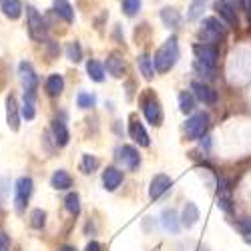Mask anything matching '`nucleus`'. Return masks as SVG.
I'll return each instance as SVG.
<instances>
[{"instance_id":"obj_1","label":"nucleus","mask_w":251,"mask_h":251,"mask_svg":"<svg viewBox=\"0 0 251 251\" xmlns=\"http://www.w3.org/2000/svg\"><path fill=\"white\" fill-rule=\"evenodd\" d=\"M179 60V43L177 36H171L169 40H165V45L157 49L153 56V67L157 73H169Z\"/></svg>"},{"instance_id":"obj_2","label":"nucleus","mask_w":251,"mask_h":251,"mask_svg":"<svg viewBox=\"0 0 251 251\" xmlns=\"http://www.w3.org/2000/svg\"><path fill=\"white\" fill-rule=\"evenodd\" d=\"M227 34V28L221 20H217L215 16L211 18H205L201 23V28H199V38L201 43H207V45H217L225 38Z\"/></svg>"},{"instance_id":"obj_3","label":"nucleus","mask_w":251,"mask_h":251,"mask_svg":"<svg viewBox=\"0 0 251 251\" xmlns=\"http://www.w3.org/2000/svg\"><path fill=\"white\" fill-rule=\"evenodd\" d=\"M209 129V115L207 113H193L185 123V137L189 141H197L201 139Z\"/></svg>"},{"instance_id":"obj_4","label":"nucleus","mask_w":251,"mask_h":251,"mask_svg":"<svg viewBox=\"0 0 251 251\" xmlns=\"http://www.w3.org/2000/svg\"><path fill=\"white\" fill-rule=\"evenodd\" d=\"M26 26H28L30 38L36 40V43L47 38V23L34 6H26Z\"/></svg>"},{"instance_id":"obj_5","label":"nucleus","mask_w":251,"mask_h":251,"mask_svg":"<svg viewBox=\"0 0 251 251\" xmlns=\"http://www.w3.org/2000/svg\"><path fill=\"white\" fill-rule=\"evenodd\" d=\"M30 195H32V179L30 177H20L14 185V209H16V213H25Z\"/></svg>"},{"instance_id":"obj_6","label":"nucleus","mask_w":251,"mask_h":251,"mask_svg":"<svg viewBox=\"0 0 251 251\" xmlns=\"http://www.w3.org/2000/svg\"><path fill=\"white\" fill-rule=\"evenodd\" d=\"M193 52H195V58L201 65L213 69L217 65V58H219V47L217 45H207V43H199L193 47Z\"/></svg>"},{"instance_id":"obj_7","label":"nucleus","mask_w":251,"mask_h":251,"mask_svg":"<svg viewBox=\"0 0 251 251\" xmlns=\"http://www.w3.org/2000/svg\"><path fill=\"white\" fill-rule=\"evenodd\" d=\"M173 189V179L169 175H165V173H159L151 179V187H149V197L151 199H163L171 193Z\"/></svg>"},{"instance_id":"obj_8","label":"nucleus","mask_w":251,"mask_h":251,"mask_svg":"<svg viewBox=\"0 0 251 251\" xmlns=\"http://www.w3.org/2000/svg\"><path fill=\"white\" fill-rule=\"evenodd\" d=\"M18 76H20V82H23V89L25 93H32L36 95V89H38V76L32 69L30 62H20L18 65Z\"/></svg>"},{"instance_id":"obj_9","label":"nucleus","mask_w":251,"mask_h":251,"mask_svg":"<svg viewBox=\"0 0 251 251\" xmlns=\"http://www.w3.org/2000/svg\"><path fill=\"white\" fill-rule=\"evenodd\" d=\"M143 115L153 127H159V125L163 123V109H161V104L155 97L143 99Z\"/></svg>"},{"instance_id":"obj_10","label":"nucleus","mask_w":251,"mask_h":251,"mask_svg":"<svg viewBox=\"0 0 251 251\" xmlns=\"http://www.w3.org/2000/svg\"><path fill=\"white\" fill-rule=\"evenodd\" d=\"M117 153H119L117 157L123 163V167H127L129 171H137L141 167V155L135 147H131V145H123V147H119Z\"/></svg>"},{"instance_id":"obj_11","label":"nucleus","mask_w":251,"mask_h":251,"mask_svg":"<svg viewBox=\"0 0 251 251\" xmlns=\"http://www.w3.org/2000/svg\"><path fill=\"white\" fill-rule=\"evenodd\" d=\"M191 91H193V97L197 100H201L203 104H215L217 102V93L209 85L201 82V80H193L191 82Z\"/></svg>"},{"instance_id":"obj_12","label":"nucleus","mask_w":251,"mask_h":251,"mask_svg":"<svg viewBox=\"0 0 251 251\" xmlns=\"http://www.w3.org/2000/svg\"><path fill=\"white\" fill-rule=\"evenodd\" d=\"M161 225L167 233H173L177 235L179 233V229H181V217L177 215V211L173 207H167L163 209V213H161Z\"/></svg>"},{"instance_id":"obj_13","label":"nucleus","mask_w":251,"mask_h":251,"mask_svg":"<svg viewBox=\"0 0 251 251\" xmlns=\"http://www.w3.org/2000/svg\"><path fill=\"white\" fill-rule=\"evenodd\" d=\"M123 179H125V175L117 167H107V169L102 171V187L107 191H115L117 187H121Z\"/></svg>"},{"instance_id":"obj_14","label":"nucleus","mask_w":251,"mask_h":251,"mask_svg":"<svg viewBox=\"0 0 251 251\" xmlns=\"http://www.w3.org/2000/svg\"><path fill=\"white\" fill-rule=\"evenodd\" d=\"M129 135H131V139L139 145V147H149V145H151V139H149L147 131H145L143 123L137 121V119H133L129 123Z\"/></svg>"},{"instance_id":"obj_15","label":"nucleus","mask_w":251,"mask_h":251,"mask_svg":"<svg viewBox=\"0 0 251 251\" xmlns=\"http://www.w3.org/2000/svg\"><path fill=\"white\" fill-rule=\"evenodd\" d=\"M50 129H52V135H54V143L58 145V147H65V145H69L71 133H69V127H67L65 121L54 119L52 125H50Z\"/></svg>"},{"instance_id":"obj_16","label":"nucleus","mask_w":251,"mask_h":251,"mask_svg":"<svg viewBox=\"0 0 251 251\" xmlns=\"http://www.w3.org/2000/svg\"><path fill=\"white\" fill-rule=\"evenodd\" d=\"M161 20H163V25H165L167 28H171V30L181 28V23H183L179 10L173 8V6H165V8L161 10Z\"/></svg>"},{"instance_id":"obj_17","label":"nucleus","mask_w":251,"mask_h":251,"mask_svg":"<svg viewBox=\"0 0 251 251\" xmlns=\"http://www.w3.org/2000/svg\"><path fill=\"white\" fill-rule=\"evenodd\" d=\"M215 10H217V14L225 20L229 26H237V10L231 4H227L225 0H217V2H215Z\"/></svg>"},{"instance_id":"obj_18","label":"nucleus","mask_w":251,"mask_h":251,"mask_svg":"<svg viewBox=\"0 0 251 251\" xmlns=\"http://www.w3.org/2000/svg\"><path fill=\"white\" fill-rule=\"evenodd\" d=\"M50 187L56 191H67L73 187V177L65 171V169H56L50 177Z\"/></svg>"},{"instance_id":"obj_19","label":"nucleus","mask_w":251,"mask_h":251,"mask_svg":"<svg viewBox=\"0 0 251 251\" xmlns=\"http://www.w3.org/2000/svg\"><path fill=\"white\" fill-rule=\"evenodd\" d=\"M6 125L12 129V131H18L20 129V115H18V104H16V99L10 95L6 99Z\"/></svg>"},{"instance_id":"obj_20","label":"nucleus","mask_w":251,"mask_h":251,"mask_svg":"<svg viewBox=\"0 0 251 251\" xmlns=\"http://www.w3.org/2000/svg\"><path fill=\"white\" fill-rule=\"evenodd\" d=\"M197 221H199V209H197V205L195 203H185L183 215H181V225L187 227V229H191Z\"/></svg>"},{"instance_id":"obj_21","label":"nucleus","mask_w":251,"mask_h":251,"mask_svg":"<svg viewBox=\"0 0 251 251\" xmlns=\"http://www.w3.org/2000/svg\"><path fill=\"white\" fill-rule=\"evenodd\" d=\"M45 89H47L49 97H58L62 91H65V78H62V75H58V73L50 75V76L47 78Z\"/></svg>"},{"instance_id":"obj_22","label":"nucleus","mask_w":251,"mask_h":251,"mask_svg":"<svg viewBox=\"0 0 251 251\" xmlns=\"http://www.w3.org/2000/svg\"><path fill=\"white\" fill-rule=\"evenodd\" d=\"M107 71H109V75H113L115 78H121V76L125 75V62H123L121 54L113 52V54L107 56Z\"/></svg>"},{"instance_id":"obj_23","label":"nucleus","mask_w":251,"mask_h":251,"mask_svg":"<svg viewBox=\"0 0 251 251\" xmlns=\"http://www.w3.org/2000/svg\"><path fill=\"white\" fill-rule=\"evenodd\" d=\"M137 67H139L141 75H143L145 78H147V80H151V78L155 76V67H153V58H151L149 54L141 52V54L137 56Z\"/></svg>"},{"instance_id":"obj_24","label":"nucleus","mask_w":251,"mask_h":251,"mask_svg":"<svg viewBox=\"0 0 251 251\" xmlns=\"http://www.w3.org/2000/svg\"><path fill=\"white\" fill-rule=\"evenodd\" d=\"M52 6H54V12H56L62 20H67V23H73V20H75V10H73V6H71L69 0H54Z\"/></svg>"},{"instance_id":"obj_25","label":"nucleus","mask_w":251,"mask_h":251,"mask_svg":"<svg viewBox=\"0 0 251 251\" xmlns=\"http://www.w3.org/2000/svg\"><path fill=\"white\" fill-rule=\"evenodd\" d=\"M2 12L8 18L16 20L20 14H23V2H20V0H2Z\"/></svg>"},{"instance_id":"obj_26","label":"nucleus","mask_w":251,"mask_h":251,"mask_svg":"<svg viewBox=\"0 0 251 251\" xmlns=\"http://www.w3.org/2000/svg\"><path fill=\"white\" fill-rule=\"evenodd\" d=\"M87 73H89V78L95 80V82H102L104 80V67L100 65L99 60H89L87 62Z\"/></svg>"},{"instance_id":"obj_27","label":"nucleus","mask_w":251,"mask_h":251,"mask_svg":"<svg viewBox=\"0 0 251 251\" xmlns=\"http://www.w3.org/2000/svg\"><path fill=\"white\" fill-rule=\"evenodd\" d=\"M179 109L181 113H193L195 111V97L191 93H187V91H181L179 93Z\"/></svg>"},{"instance_id":"obj_28","label":"nucleus","mask_w":251,"mask_h":251,"mask_svg":"<svg viewBox=\"0 0 251 251\" xmlns=\"http://www.w3.org/2000/svg\"><path fill=\"white\" fill-rule=\"evenodd\" d=\"M100 167V161L95 157V155H82V161H80V171L82 173H87V175H91V173H95L97 169Z\"/></svg>"},{"instance_id":"obj_29","label":"nucleus","mask_w":251,"mask_h":251,"mask_svg":"<svg viewBox=\"0 0 251 251\" xmlns=\"http://www.w3.org/2000/svg\"><path fill=\"white\" fill-rule=\"evenodd\" d=\"M23 117L26 121H32L36 117V109H34V95L32 93H25V100H23Z\"/></svg>"},{"instance_id":"obj_30","label":"nucleus","mask_w":251,"mask_h":251,"mask_svg":"<svg viewBox=\"0 0 251 251\" xmlns=\"http://www.w3.org/2000/svg\"><path fill=\"white\" fill-rule=\"evenodd\" d=\"M76 104H78V109H93L97 104V97L82 91V93L76 95Z\"/></svg>"},{"instance_id":"obj_31","label":"nucleus","mask_w":251,"mask_h":251,"mask_svg":"<svg viewBox=\"0 0 251 251\" xmlns=\"http://www.w3.org/2000/svg\"><path fill=\"white\" fill-rule=\"evenodd\" d=\"M47 225V213L43 209H32L30 211V227L34 229H43Z\"/></svg>"},{"instance_id":"obj_32","label":"nucleus","mask_w":251,"mask_h":251,"mask_svg":"<svg viewBox=\"0 0 251 251\" xmlns=\"http://www.w3.org/2000/svg\"><path fill=\"white\" fill-rule=\"evenodd\" d=\"M65 207H67L69 213L78 215V213H80V197H78L76 193H69L67 199H65Z\"/></svg>"},{"instance_id":"obj_33","label":"nucleus","mask_w":251,"mask_h":251,"mask_svg":"<svg viewBox=\"0 0 251 251\" xmlns=\"http://www.w3.org/2000/svg\"><path fill=\"white\" fill-rule=\"evenodd\" d=\"M205 4H207V0H193V4L189 6V12H187V20H197L203 14Z\"/></svg>"},{"instance_id":"obj_34","label":"nucleus","mask_w":251,"mask_h":251,"mask_svg":"<svg viewBox=\"0 0 251 251\" xmlns=\"http://www.w3.org/2000/svg\"><path fill=\"white\" fill-rule=\"evenodd\" d=\"M67 56H69V60H73V62H80V60H82L80 43H76V40L69 43V47H67Z\"/></svg>"},{"instance_id":"obj_35","label":"nucleus","mask_w":251,"mask_h":251,"mask_svg":"<svg viewBox=\"0 0 251 251\" xmlns=\"http://www.w3.org/2000/svg\"><path fill=\"white\" fill-rule=\"evenodd\" d=\"M141 10V0H123V12L127 16H135Z\"/></svg>"},{"instance_id":"obj_36","label":"nucleus","mask_w":251,"mask_h":251,"mask_svg":"<svg viewBox=\"0 0 251 251\" xmlns=\"http://www.w3.org/2000/svg\"><path fill=\"white\" fill-rule=\"evenodd\" d=\"M0 251H12L10 247V237L6 233H0Z\"/></svg>"},{"instance_id":"obj_37","label":"nucleus","mask_w":251,"mask_h":251,"mask_svg":"<svg viewBox=\"0 0 251 251\" xmlns=\"http://www.w3.org/2000/svg\"><path fill=\"white\" fill-rule=\"evenodd\" d=\"M227 4H231L235 10H243V8H247V0H225Z\"/></svg>"},{"instance_id":"obj_38","label":"nucleus","mask_w":251,"mask_h":251,"mask_svg":"<svg viewBox=\"0 0 251 251\" xmlns=\"http://www.w3.org/2000/svg\"><path fill=\"white\" fill-rule=\"evenodd\" d=\"M239 229L245 233V235H251V217H247V219H243L241 223H239Z\"/></svg>"},{"instance_id":"obj_39","label":"nucleus","mask_w":251,"mask_h":251,"mask_svg":"<svg viewBox=\"0 0 251 251\" xmlns=\"http://www.w3.org/2000/svg\"><path fill=\"white\" fill-rule=\"evenodd\" d=\"M85 251H100V245L97 243V241H89L87 243V249Z\"/></svg>"},{"instance_id":"obj_40","label":"nucleus","mask_w":251,"mask_h":251,"mask_svg":"<svg viewBox=\"0 0 251 251\" xmlns=\"http://www.w3.org/2000/svg\"><path fill=\"white\" fill-rule=\"evenodd\" d=\"M58 251H78L75 245H62V247H58Z\"/></svg>"},{"instance_id":"obj_41","label":"nucleus","mask_w":251,"mask_h":251,"mask_svg":"<svg viewBox=\"0 0 251 251\" xmlns=\"http://www.w3.org/2000/svg\"><path fill=\"white\" fill-rule=\"evenodd\" d=\"M199 251H211V249H209V247H201Z\"/></svg>"},{"instance_id":"obj_42","label":"nucleus","mask_w":251,"mask_h":251,"mask_svg":"<svg viewBox=\"0 0 251 251\" xmlns=\"http://www.w3.org/2000/svg\"><path fill=\"white\" fill-rule=\"evenodd\" d=\"M247 241H249V243H251V235H249V237H247Z\"/></svg>"}]
</instances>
